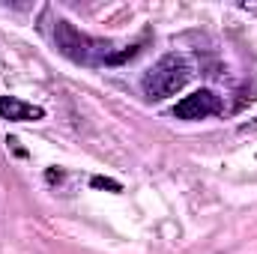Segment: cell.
Masks as SVG:
<instances>
[{
  "label": "cell",
  "instance_id": "obj_1",
  "mask_svg": "<svg viewBox=\"0 0 257 254\" xmlns=\"http://www.w3.org/2000/svg\"><path fill=\"white\" fill-rule=\"evenodd\" d=\"M48 36L54 42V48L69 57L72 63L81 66H117L123 60H132L141 48L138 45H128V48H120L108 39H99V36H90L84 30H78L72 21L66 18H54L51 27H48Z\"/></svg>",
  "mask_w": 257,
  "mask_h": 254
},
{
  "label": "cell",
  "instance_id": "obj_2",
  "mask_svg": "<svg viewBox=\"0 0 257 254\" xmlns=\"http://www.w3.org/2000/svg\"><path fill=\"white\" fill-rule=\"evenodd\" d=\"M192 78V60L186 54H165L150 66L141 78V90L147 99H168L180 93Z\"/></svg>",
  "mask_w": 257,
  "mask_h": 254
},
{
  "label": "cell",
  "instance_id": "obj_3",
  "mask_svg": "<svg viewBox=\"0 0 257 254\" xmlns=\"http://www.w3.org/2000/svg\"><path fill=\"white\" fill-rule=\"evenodd\" d=\"M221 111H224V102L212 90H197L192 96H183L174 105V117L177 120H206V117H215Z\"/></svg>",
  "mask_w": 257,
  "mask_h": 254
},
{
  "label": "cell",
  "instance_id": "obj_4",
  "mask_svg": "<svg viewBox=\"0 0 257 254\" xmlns=\"http://www.w3.org/2000/svg\"><path fill=\"white\" fill-rule=\"evenodd\" d=\"M0 117L9 120V123H36L45 117V108L33 105V102H24L18 96H0Z\"/></svg>",
  "mask_w": 257,
  "mask_h": 254
},
{
  "label": "cell",
  "instance_id": "obj_5",
  "mask_svg": "<svg viewBox=\"0 0 257 254\" xmlns=\"http://www.w3.org/2000/svg\"><path fill=\"white\" fill-rule=\"evenodd\" d=\"M239 132H242V135H257V120H254V123H245Z\"/></svg>",
  "mask_w": 257,
  "mask_h": 254
}]
</instances>
